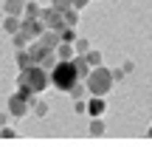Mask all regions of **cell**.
<instances>
[{"instance_id": "cell-1", "label": "cell", "mask_w": 152, "mask_h": 147, "mask_svg": "<svg viewBox=\"0 0 152 147\" xmlns=\"http://www.w3.org/2000/svg\"><path fill=\"white\" fill-rule=\"evenodd\" d=\"M48 79H51V88H56L59 93H68L76 82H82L71 60H56V65L48 71Z\"/></svg>"}, {"instance_id": "cell-2", "label": "cell", "mask_w": 152, "mask_h": 147, "mask_svg": "<svg viewBox=\"0 0 152 147\" xmlns=\"http://www.w3.org/2000/svg\"><path fill=\"white\" fill-rule=\"evenodd\" d=\"M113 76H110V68H104V65H96V68H90V74H87V79H85V88H87V93H96V96H107L110 91H113Z\"/></svg>"}, {"instance_id": "cell-3", "label": "cell", "mask_w": 152, "mask_h": 147, "mask_svg": "<svg viewBox=\"0 0 152 147\" xmlns=\"http://www.w3.org/2000/svg\"><path fill=\"white\" fill-rule=\"evenodd\" d=\"M17 85L31 88L34 93H42L45 88L51 85V79H48V71H45L42 65H28V68H23V71L17 74Z\"/></svg>"}, {"instance_id": "cell-4", "label": "cell", "mask_w": 152, "mask_h": 147, "mask_svg": "<svg viewBox=\"0 0 152 147\" xmlns=\"http://www.w3.org/2000/svg\"><path fill=\"white\" fill-rule=\"evenodd\" d=\"M20 31L26 34L28 40H39V34L45 31L42 17H23V20H20Z\"/></svg>"}, {"instance_id": "cell-5", "label": "cell", "mask_w": 152, "mask_h": 147, "mask_svg": "<svg viewBox=\"0 0 152 147\" xmlns=\"http://www.w3.org/2000/svg\"><path fill=\"white\" fill-rule=\"evenodd\" d=\"M6 110H9V116H14V119H23V116L31 110V105H28L26 96H20V93H11L9 102H6Z\"/></svg>"}, {"instance_id": "cell-6", "label": "cell", "mask_w": 152, "mask_h": 147, "mask_svg": "<svg viewBox=\"0 0 152 147\" xmlns=\"http://www.w3.org/2000/svg\"><path fill=\"white\" fill-rule=\"evenodd\" d=\"M42 23L45 28H51V31H59V28H65V20H62V11L54 9V6H48V9H42Z\"/></svg>"}, {"instance_id": "cell-7", "label": "cell", "mask_w": 152, "mask_h": 147, "mask_svg": "<svg viewBox=\"0 0 152 147\" xmlns=\"http://www.w3.org/2000/svg\"><path fill=\"white\" fill-rule=\"evenodd\" d=\"M87 102V116H104L107 113V99L104 96H96V93H90V99H85Z\"/></svg>"}, {"instance_id": "cell-8", "label": "cell", "mask_w": 152, "mask_h": 147, "mask_svg": "<svg viewBox=\"0 0 152 147\" xmlns=\"http://www.w3.org/2000/svg\"><path fill=\"white\" fill-rule=\"evenodd\" d=\"M26 48H28V54H31V62H34V65H39V62H42L45 57L51 54V48H45V45L39 43V40H31V43H28Z\"/></svg>"}, {"instance_id": "cell-9", "label": "cell", "mask_w": 152, "mask_h": 147, "mask_svg": "<svg viewBox=\"0 0 152 147\" xmlns=\"http://www.w3.org/2000/svg\"><path fill=\"white\" fill-rule=\"evenodd\" d=\"M3 11H6V14H11V17H20L23 11H26V0H6V3H3Z\"/></svg>"}, {"instance_id": "cell-10", "label": "cell", "mask_w": 152, "mask_h": 147, "mask_svg": "<svg viewBox=\"0 0 152 147\" xmlns=\"http://www.w3.org/2000/svg\"><path fill=\"white\" fill-rule=\"evenodd\" d=\"M71 62H73L76 74H79V79L85 82V79H87V74H90V65H87V60H85V57H82V54H76V57H73Z\"/></svg>"}, {"instance_id": "cell-11", "label": "cell", "mask_w": 152, "mask_h": 147, "mask_svg": "<svg viewBox=\"0 0 152 147\" xmlns=\"http://www.w3.org/2000/svg\"><path fill=\"white\" fill-rule=\"evenodd\" d=\"M39 43H42L45 48H51V51H54L56 45H59V34H56V31H51V28H45V31L39 34Z\"/></svg>"}, {"instance_id": "cell-12", "label": "cell", "mask_w": 152, "mask_h": 147, "mask_svg": "<svg viewBox=\"0 0 152 147\" xmlns=\"http://www.w3.org/2000/svg\"><path fill=\"white\" fill-rule=\"evenodd\" d=\"M54 54H56V60H73V57H76L73 43H59V45L54 48Z\"/></svg>"}, {"instance_id": "cell-13", "label": "cell", "mask_w": 152, "mask_h": 147, "mask_svg": "<svg viewBox=\"0 0 152 147\" xmlns=\"http://www.w3.org/2000/svg\"><path fill=\"white\" fill-rule=\"evenodd\" d=\"M28 105H31L34 116H39V119H42V116H48V102H45V99H39V93H37V96H34Z\"/></svg>"}, {"instance_id": "cell-14", "label": "cell", "mask_w": 152, "mask_h": 147, "mask_svg": "<svg viewBox=\"0 0 152 147\" xmlns=\"http://www.w3.org/2000/svg\"><path fill=\"white\" fill-rule=\"evenodd\" d=\"M14 60H17V68H28V65H34L31 62V54H28V48H14Z\"/></svg>"}, {"instance_id": "cell-15", "label": "cell", "mask_w": 152, "mask_h": 147, "mask_svg": "<svg viewBox=\"0 0 152 147\" xmlns=\"http://www.w3.org/2000/svg\"><path fill=\"white\" fill-rule=\"evenodd\" d=\"M82 57L87 60V65H90V68H96V65H104V57H102V51H96V48H90L87 54H82Z\"/></svg>"}, {"instance_id": "cell-16", "label": "cell", "mask_w": 152, "mask_h": 147, "mask_svg": "<svg viewBox=\"0 0 152 147\" xmlns=\"http://www.w3.org/2000/svg\"><path fill=\"white\" fill-rule=\"evenodd\" d=\"M3 31H6V34H17V31H20V17L6 14V20H3Z\"/></svg>"}, {"instance_id": "cell-17", "label": "cell", "mask_w": 152, "mask_h": 147, "mask_svg": "<svg viewBox=\"0 0 152 147\" xmlns=\"http://www.w3.org/2000/svg\"><path fill=\"white\" fill-rule=\"evenodd\" d=\"M73 51L76 54H87V51H90V40H87L85 34H79V37L73 40Z\"/></svg>"}, {"instance_id": "cell-18", "label": "cell", "mask_w": 152, "mask_h": 147, "mask_svg": "<svg viewBox=\"0 0 152 147\" xmlns=\"http://www.w3.org/2000/svg\"><path fill=\"white\" fill-rule=\"evenodd\" d=\"M90 136L93 139L104 136V122H102V116H93V122H90Z\"/></svg>"}, {"instance_id": "cell-19", "label": "cell", "mask_w": 152, "mask_h": 147, "mask_svg": "<svg viewBox=\"0 0 152 147\" xmlns=\"http://www.w3.org/2000/svg\"><path fill=\"white\" fill-rule=\"evenodd\" d=\"M62 20H65V26H73L76 28V23H79V11H76V9H65V11H62Z\"/></svg>"}, {"instance_id": "cell-20", "label": "cell", "mask_w": 152, "mask_h": 147, "mask_svg": "<svg viewBox=\"0 0 152 147\" xmlns=\"http://www.w3.org/2000/svg\"><path fill=\"white\" fill-rule=\"evenodd\" d=\"M23 14H26V17H39V14H42V9H39L34 0H26V11H23Z\"/></svg>"}, {"instance_id": "cell-21", "label": "cell", "mask_w": 152, "mask_h": 147, "mask_svg": "<svg viewBox=\"0 0 152 147\" xmlns=\"http://www.w3.org/2000/svg\"><path fill=\"white\" fill-rule=\"evenodd\" d=\"M11 43H14V48H26V45L31 43V40H28L23 31H17V34H11Z\"/></svg>"}, {"instance_id": "cell-22", "label": "cell", "mask_w": 152, "mask_h": 147, "mask_svg": "<svg viewBox=\"0 0 152 147\" xmlns=\"http://www.w3.org/2000/svg\"><path fill=\"white\" fill-rule=\"evenodd\" d=\"M85 91H87V88H85V82H76V85H73L68 93H71L73 99H85Z\"/></svg>"}, {"instance_id": "cell-23", "label": "cell", "mask_w": 152, "mask_h": 147, "mask_svg": "<svg viewBox=\"0 0 152 147\" xmlns=\"http://www.w3.org/2000/svg\"><path fill=\"white\" fill-rule=\"evenodd\" d=\"M39 65H42V68H45V71H51V68H54V65H56V54H54V51H51V54H48V57H45V60H42V62H39Z\"/></svg>"}, {"instance_id": "cell-24", "label": "cell", "mask_w": 152, "mask_h": 147, "mask_svg": "<svg viewBox=\"0 0 152 147\" xmlns=\"http://www.w3.org/2000/svg\"><path fill=\"white\" fill-rule=\"evenodd\" d=\"M110 76H113V82H124V79H127L124 68H113V71H110Z\"/></svg>"}, {"instance_id": "cell-25", "label": "cell", "mask_w": 152, "mask_h": 147, "mask_svg": "<svg viewBox=\"0 0 152 147\" xmlns=\"http://www.w3.org/2000/svg\"><path fill=\"white\" fill-rule=\"evenodd\" d=\"M51 6H54V9H59V11L73 9V6H71V0H51Z\"/></svg>"}, {"instance_id": "cell-26", "label": "cell", "mask_w": 152, "mask_h": 147, "mask_svg": "<svg viewBox=\"0 0 152 147\" xmlns=\"http://www.w3.org/2000/svg\"><path fill=\"white\" fill-rule=\"evenodd\" d=\"M73 110H76V113H87V102H85V99H76V105H73Z\"/></svg>"}, {"instance_id": "cell-27", "label": "cell", "mask_w": 152, "mask_h": 147, "mask_svg": "<svg viewBox=\"0 0 152 147\" xmlns=\"http://www.w3.org/2000/svg\"><path fill=\"white\" fill-rule=\"evenodd\" d=\"M17 133H14V127H3V130H0V139H14Z\"/></svg>"}, {"instance_id": "cell-28", "label": "cell", "mask_w": 152, "mask_h": 147, "mask_svg": "<svg viewBox=\"0 0 152 147\" xmlns=\"http://www.w3.org/2000/svg\"><path fill=\"white\" fill-rule=\"evenodd\" d=\"M121 68H124V74H127V76H130L132 71H135V62H130V60H127V62H124V65H121Z\"/></svg>"}, {"instance_id": "cell-29", "label": "cell", "mask_w": 152, "mask_h": 147, "mask_svg": "<svg viewBox=\"0 0 152 147\" xmlns=\"http://www.w3.org/2000/svg\"><path fill=\"white\" fill-rule=\"evenodd\" d=\"M9 119H11V116H9V110H6V113H0V125H6Z\"/></svg>"}, {"instance_id": "cell-30", "label": "cell", "mask_w": 152, "mask_h": 147, "mask_svg": "<svg viewBox=\"0 0 152 147\" xmlns=\"http://www.w3.org/2000/svg\"><path fill=\"white\" fill-rule=\"evenodd\" d=\"M147 136H149V139H152V127H149V130H147Z\"/></svg>"}]
</instances>
